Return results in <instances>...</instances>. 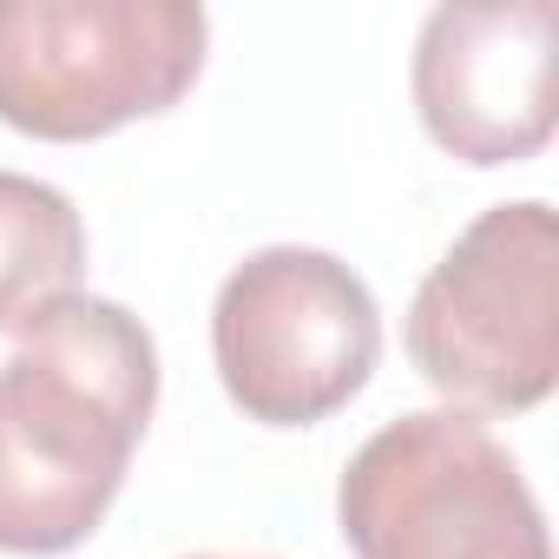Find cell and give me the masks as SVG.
<instances>
[{"label":"cell","instance_id":"6da1fadb","mask_svg":"<svg viewBox=\"0 0 559 559\" xmlns=\"http://www.w3.org/2000/svg\"><path fill=\"white\" fill-rule=\"evenodd\" d=\"M158 408L152 330L112 297H60L0 362V552H73L112 513Z\"/></svg>","mask_w":559,"mask_h":559},{"label":"cell","instance_id":"7a4b0ae2","mask_svg":"<svg viewBox=\"0 0 559 559\" xmlns=\"http://www.w3.org/2000/svg\"><path fill=\"white\" fill-rule=\"evenodd\" d=\"M408 356L461 415H526L559 382V217L480 211L408 304Z\"/></svg>","mask_w":559,"mask_h":559},{"label":"cell","instance_id":"3957f363","mask_svg":"<svg viewBox=\"0 0 559 559\" xmlns=\"http://www.w3.org/2000/svg\"><path fill=\"white\" fill-rule=\"evenodd\" d=\"M198 0H0V126L47 145L171 112L204 73Z\"/></svg>","mask_w":559,"mask_h":559},{"label":"cell","instance_id":"277c9868","mask_svg":"<svg viewBox=\"0 0 559 559\" xmlns=\"http://www.w3.org/2000/svg\"><path fill=\"white\" fill-rule=\"evenodd\" d=\"M336 520L356 559H552L520 461L461 408L376 428L336 480Z\"/></svg>","mask_w":559,"mask_h":559},{"label":"cell","instance_id":"5b68a950","mask_svg":"<svg viewBox=\"0 0 559 559\" xmlns=\"http://www.w3.org/2000/svg\"><path fill=\"white\" fill-rule=\"evenodd\" d=\"M211 356L243 421L317 428L349 408L382 362V310L330 250H250L211 304Z\"/></svg>","mask_w":559,"mask_h":559},{"label":"cell","instance_id":"8992f818","mask_svg":"<svg viewBox=\"0 0 559 559\" xmlns=\"http://www.w3.org/2000/svg\"><path fill=\"white\" fill-rule=\"evenodd\" d=\"M559 8L493 0L435 8L415 40V112L428 139L461 165H520L546 152L559 119Z\"/></svg>","mask_w":559,"mask_h":559},{"label":"cell","instance_id":"52a82bcc","mask_svg":"<svg viewBox=\"0 0 559 559\" xmlns=\"http://www.w3.org/2000/svg\"><path fill=\"white\" fill-rule=\"evenodd\" d=\"M86 224L47 178L0 171V336H21L40 310L80 290Z\"/></svg>","mask_w":559,"mask_h":559},{"label":"cell","instance_id":"ba28073f","mask_svg":"<svg viewBox=\"0 0 559 559\" xmlns=\"http://www.w3.org/2000/svg\"><path fill=\"white\" fill-rule=\"evenodd\" d=\"M198 559H224V552H198Z\"/></svg>","mask_w":559,"mask_h":559}]
</instances>
